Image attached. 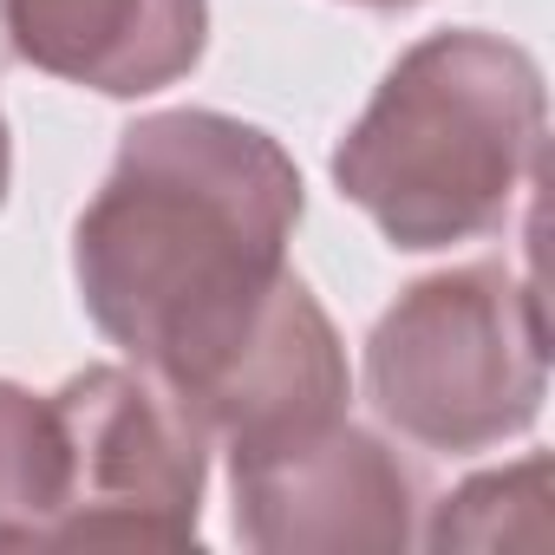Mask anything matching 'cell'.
<instances>
[{"label":"cell","instance_id":"cell-1","mask_svg":"<svg viewBox=\"0 0 555 555\" xmlns=\"http://www.w3.org/2000/svg\"><path fill=\"white\" fill-rule=\"evenodd\" d=\"M301 170L229 112H151L118 138L112 177L73 229L92 327L183 412L255 340L288 282Z\"/></svg>","mask_w":555,"mask_h":555},{"label":"cell","instance_id":"cell-2","mask_svg":"<svg viewBox=\"0 0 555 555\" xmlns=\"http://www.w3.org/2000/svg\"><path fill=\"white\" fill-rule=\"evenodd\" d=\"M542 66L496 34L451 27L399 53L334 151V183L392 248L496 235L542 157Z\"/></svg>","mask_w":555,"mask_h":555},{"label":"cell","instance_id":"cell-3","mask_svg":"<svg viewBox=\"0 0 555 555\" xmlns=\"http://www.w3.org/2000/svg\"><path fill=\"white\" fill-rule=\"evenodd\" d=\"M373 412L425 451H490L542 418V308L503 261H464L412 282L366 340Z\"/></svg>","mask_w":555,"mask_h":555},{"label":"cell","instance_id":"cell-4","mask_svg":"<svg viewBox=\"0 0 555 555\" xmlns=\"http://www.w3.org/2000/svg\"><path fill=\"white\" fill-rule=\"evenodd\" d=\"M60 418V509L47 542H138L196 548L203 522V425L138 366H86L53 392Z\"/></svg>","mask_w":555,"mask_h":555},{"label":"cell","instance_id":"cell-5","mask_svg":"<svg viewBox=\"0 0 555 555\" xmlns=\"http://www.w3.org/2000/svg\"><path fill=\"white\" fill-rule=\"evenodd\" d=\"M235 535L261 555H347L418 542V477L347 412L229 451Z\"/></svg>","mask_w":555,"mask_h":555},{"label":"cell","instance_id":"cell-6","mask_svg":"<svg viewBox=\"0 0 555 555\" xmlns=\"http://www.w3.org/2000/svg\"><path fill=\"white\" fill-rule=\"evenodd\" d=\"M0 40L34 73L144 99L196 73L209 0H0Z\"/></svg>","mask_w":555,"mask_h":555},{"label":"cell","instance_id":"cell-7","mask_svg":"<svg viewBox=\"0 0 555 555\" xmlns=\"http://www.w3.org/2000/svg\"><path fill=\"white\" fill-rule=\"evenodd\" d=\"M347 392H353L347 347L327 308L314 301V288L301 274H288L268 321L255 327V340L216 373V386L190 405V418L203 425V438H222L235 451V444L288 438L321 418H340Z\"/></svg>","mask_w":555,"mask_h":555},{"label":"cell","instance_id":"cell-8","mask_svg":"<svg viewBox=\"0 0 555 555\" xmlns=\"http://www.w3.org/2000/svg\"><path fill=\"white\" fill-rule=\"evenodd\" d=\"M60 418L53 399H34L27 386L0 379V548H34L53 529L60 509Z\"/></svg>","mask_w":555,"mask_h":555},{"label":"cell","instance_id":"cell-9","mask_svg":"<svg viewBox=\"0 0 555 555\" xmlns=\"http://www.w3.org/2000/svg\"><path fill=\"white\" fill-rule=\"evenodd\" d=\"M548 503V457H522L509 470H490V477H470L457 496H444L438 522L425 529L431 548H503V542H529L522 522H509L516 509L542 516Z\"/></svg>","mask_w":555,"mask_h":555},{"label":"cell","instance_id":"cell-10","mask_svg":"<svg viewBox=\"0 0 555 555\" xmlns=\"http://www.w3.org/2000/svg\"><path fill=\"white\" fill-rule=\"evenodd\" d=\"M8 177H14V138H8V118H0V203H8Z\"/></svg>","mask_w":555,"mask_h":555},{"label":"cell","instance_id":"cell-11","mask_svg":"<svg viewBox=\"0 0 555 555\" xmlns=\"http://www.w3.org/2000/svg\"><path fill=\"white\" fill-rule=\"evenodd\" d=\"M353 8H412V0H353Z\"/></svg>","mask_w":555,"mask_h":555}]
</instances>
